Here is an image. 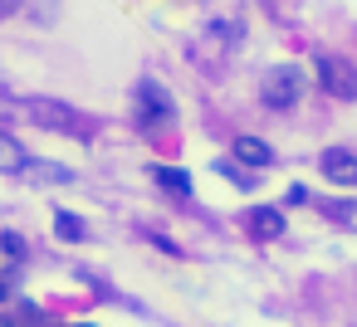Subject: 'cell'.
<instances>
[{
	"mask_svg": "<svg viewBox=\"0 0 357 327\" xmlns=\"http://www.w3.org/2000/svg\"><path fill=\"white\" fill-rule=\"evenodd\" d=\"M323 176H328L333 186H352V191H357V157L342 152V147L323 152Z\"/></svg>",
	"mask_w": 357,
	"mask_h": 327,
	"instance_id": "5",
	"label": "cell"
},
{
	"mask_svg": "<svg viewBox=\"0 0 357 327\" xmlns=\"http://www.w3.org/2000/svg\"><path fill=\"white\" fill-rule=\"evenodd\" d=\"M25 166H30V161H25ZM30 171H35L40 181H69V171H64V166H30Z\"/></svg>",
	"mask_w": 357,
	"mask_h": 327,
	"instance_id": "11",
	"label": "cell"
},
{
	"mask_svg": "<svg viewBox=\"0 0 357 327\" xmlns=\"http://www.w3.org/2000/svg\"><path fill=\"white\" fill-rule=\"evenodd\" d=\"M235 161H245V166H269V161H274V147L259 142V137H235Z\"/></svg>",
	"mask_w": 357,
	"mask_h": 327,
	"instance_id": "6",
	"label": "cell"
},
{
	"mask_svg": "<svg viewBox=\"0 0 357 327\" xmlns=\"http://www.w3.org/2000/svg\"><path fill=\"white\" fill-rule=\"evenodd\" d=\"M303 88H308L303 69H289V64H279V69L264 79V103H269V108H294V103L303 98Z\"/></svg>",
	"mask_w": 357,
	"mask_h": 327,
	"instance_id": "3",
	"label": "cell"
},
{
	"mask_svg": "<svg viewBox=\"0 0 357 327\" xmlns=\"http://www.w3.org/2000/svg\"><path fill=\"white\" fill-rule=\"evenodd\" d=\"M137 103H142V122L152 127V122H172L176 118V108H172V98H167V88L162 83H137Z\"/></svg>",
	"mask_w": 357,
	"mask_h": 327,
	"instance_id": "4",
	"label": "cell"
},
{
	"mask_svg": "<svg viewBox=\"0 0 357 327\" xmlns=\"http://www.w3.org/2000/svg\"><path fill=\"white\" fill-rule=\"evenodd\" d=\"M313 69H318V83L333 93V98H357V69L347 64V59H337V54H318L313 59Z\"/></svg>",
	"mask_w": 357,
	"mask_h": 327,
	"instance_id": "2",
	"label": "cell"
},
{
	"mask_svg": "<svg viewBox=\"0 0 357 327\" xmlns=\"http://www.w3.org/2000/svg\"><path fill=\"white\" fill-rule=\"evenodd\" d=\"M54 230H59V239H84V234H89V230H84V220H74L69 210H59V215H54Z\"/></svg>",
	"mask_w": 357,
	"mask_h": 327,
	"instance_id": "10",
	"label": "cell"
},
{
	"mask_svg": "<svg viewBox=\"0 0 357 327\" xmlns=\"http://www.w3.org/2000/svg\"><path fill=\"white\" fill-rule=\"evenodd\" d=\"M0 303H10V278H0Z\"/></svg>",
	"mask_w": 357,
	"mask_h": 327,
	"instance_id": "12",
	"label": "cell"
},
{
	"mask_svg": "<svg viewBox=\"0 0 357 327\" xmlns=\"http://www.w3.org/2000/svg\"><path fill=\"white\" fill-rule=\"evenodd\" d=\"M152 181L162 191H172V196H191V176L181 166H152Z\"/></svg>",
	"mask_w": 357,
	"mask_h": 327,
	"instance_id": "7",
	"label": "cell"
},
{
	"mask_svg": "<svg viewBox=\"0 0 357 327\" xmlns=\"http://www.w3.org/2000/svg\"><path fill=\"white\" fill-rule=\"evenodd\" d=\"M0 327H25V322L20 317H0Z\"/></svg>",
	"mask_w": 357,
	"mask_h": 327,
	"instance_id": "13",
	"label": "cell"
},
{
	"mask_svg": "<svg viewBox=\"0 0 357 327\" xmlns=\"http://www.w3.org/2000/svg\"><path fill=\"white\" fill-rule=\"evenodd\" d=\"M79 327H89V322H79Z\"/></svg>",
	"mask_w": 357,
	"mask_h": 327,
	"instance_id": "14",
	"label": "cell"
},
{
	"mask_svg": "<svg viewBox=\"0 0 357 327\" xmlns=\"http://www.w3.org/2000/svg\"><path fill=\"white\" fill-rule=\"evenodd\" d=\"M20 166H25V152H20V142L0 132V171H20Z\"/></svg>",
	"mask_w": 357,
	"mask_h": 327,
	"instance_id": "9",
	"label": "cell"
},
{
	"mask_svg": "<svg viewBox=\"0 0 357 327\" xmlns=\"http://www.w3.org/2000/svg\"><path fill=\"white\" fill-rule=\"evenodd\" d=\"M20 113H25L30 122H40L45 132H69V137H79V127H84V118H79L69 103H59V98H25Z\"/></svg>",
	"mask_w": 357,
	"mask_h": 327,
	"instance_id": "1",
	"label": "cell"
},
{
	"mask_svg": "<svg viewBox=\"0 0 357 327\" xmlns=\"http://www.w3.org/2000/svg\"><path fill=\"white\" fill-rule=\"evenodd\" d=\"M250 230H255L259 239H279V234H284V215H279V210H255V215H250Z\"/></svg>",
	"mask_w": 357,
	"mask_h": 327,
	"instance_id": "8",
	"label": "cell"
}]
</instances>
